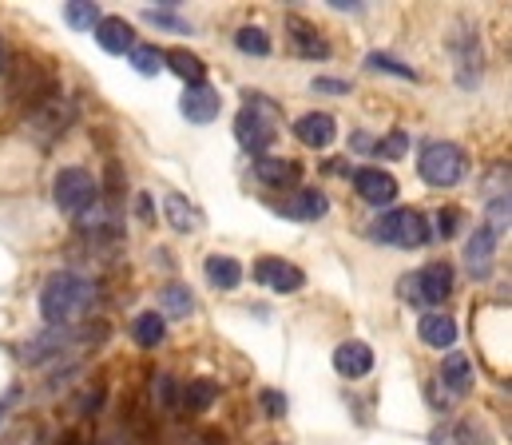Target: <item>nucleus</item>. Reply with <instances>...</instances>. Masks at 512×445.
Returning a JSON list of instances; mask_svg holds the SVG:
<instances>
[{
    "label": "nucleus",
    "mask_w": 512,
    "mask_h": 445,
    "mask_svg": "<svg viewBox=\"0 0 512 445\" xmlns=\"http://www.w3.org/2000/svg\"><path fill=\"white\" fill-rule=\"evenodd\" d=\"M255 279L266 283L270 291H278V295H294V291L306 287V275H302L294 263H286V259H258Z\"/></svg>",
    "instance_id": "nucleus-9"
},
{
    "label": "nucleus",
    "mask_w": 512,
    "mask_h": 445,
    "mask_svg": "<svg viewBox=\"0 0 512 445\" xmlns=\"http://www.w3.org/2000/svg\"><path fill=\"white\" fill-rule=\"evenodd\" d=\"M96 44L104 48V52H112V56H124L135 48V28H131L124 16H100V24H96Z\"/></svg>",
    "instance_id": "nucleus-17"
},
{
    "label": "nucleus",
    "mask_w": 512,
    "mask_h": 445,
    "mask_svg": "<svg viewBox=\"0 0 512 445\" xmlns=\"http://www.w3.org/2000/svg\"><path fill=\"white\" fill-rule=\"evenodd\" d=\"M131 338H135V346L155 350V346L167 338V318H163V314H155V310H143V314L131 322Z\"/></svg>",
    "instance_id": "nucleus-24"
},
{
    "label": "nucleus",
    "mask_w": 512,
    "mask_h": 445,
    "mask_svg": "<svg viewBox=\"0 0 512 445\" xmlns=\"http://www.w3.org/2000/svg\"><path fill=\"white\" fill-rule=\"evenodd\" d=\"M64 20L76 28V32H92L100 24V4L92 0H68L64 4Z\"/></svg>",
    "instance_id": "nucleus-28"
},
{
    "label": "nucleus",
    "mask_w": 512,
    "mask_h": 445,
    "mask_svg": "<svg viewBox=\"0 0 512 445\" xmlns=\"http://www.w3.org/2000/svg\"><path fill=\"white\" fill-rule=\"evenodd\" d=\"M354 191L370 207H393L397 203V179L385 167H358L354 171Z\"/></svg>",
    "instance_id": "nucleus-7"
},
{
    "label": "nucleus",
    "mask_w": 512,
    "mask_h": 445,
    "mask_svg": "<svg viewBox=\"0 0 512 445\" xmlns=\"http://www.w3.org/2000/svg\"><path fill=\"white\" fill-rule=\"evenodd\" d=\"M449 295H453V267L449 263H429L425 271H413L409 279H401V298L405 302L441 306Z\"/></svg>",
    "instance_id": "nucleus-6"
},
{
    "label": "nucleus",
    "mask_w": 512,
    "mask_h": 445,
    "mask_svg": "<svg viewBox=\"0 0 512 445\" xmlns=\"http://www.w3.org/2000/svg\"><path fill=\"white\" fill-rule=\"evenodd\" d=\"M183 394H179V402L191 410V414H203V410H211L215 402H219V382L215 378H191L187 386H179Z\"/></svg>",
    "instance_id": "nucleus-23"
},
{
    "label": "nucleus",
    "mask_w": 512,
    "mask_h": 445,
    "mask_svg": "<svg viewBox=\"0 0 512 445\" xmlns=\"http://www.w3.org/2000/svg\"><path fill=\"white\" fill-rule=\"evenodd\" d=\"M294 136L306 144V148L322 151L334 144V136H338V124H334V116L330 112H306V116H298L294 120Z\"/></svg>",
    "instance_id": "nucleus-12"
},
{
    "label": "nucleus",
    "mask_w": 512,
    "mask_h": 445,
    "mask_svg": "<svg viewBox=\"0 0 512 445\" xmlns=\"http://www.w3.org/2000/svg\"><path fill=\"white\" fill-rule=\"evenodd\" d=\"M433 235H441V239H453L457 235V227H461V215L453 211V207H445V211H437V219H433Z\"/></svg>",
    "instance_id": "nucleus-34"
},
{
    "label": "nucleus",
    "mask_w": 512,
    "mask_h": 445,
    "mask_svg": "<svg viewBox=\"0 0 512 445\" xmlns=\"http://www.w3.org/2000/svg\"><path fill=\"white\" fill-rule=\"evenodd\" d=\"M417 171L429 187H457L469 171V155L449 144V140H433L421 148V159H417Z\"/></svg>",
    "instance_id": "nucleus-3"
},
{
    "label": "nucleus",
    "mask_w": 512,
    "mask_h": 445,
    "mask_svg": "<svg viewBox=\"0 0 512 445\" xmlns=\"http://www.w3.org/2000/svg\"><path fill=\"white\" fill-rule=\"evenodd\" d=\"M374 239L389 243V247H401V251H417L433 239V231H429L421 211H389L374 223Z\"/></svg>",
    "instance_id": "nucleus-5"
},
{
    "label": "nucleus",
    "mask_w": 512,
    "mask_h": 445,
    "mask_svg": "<svg viewBox=\"0 0 512 445\" xmlns=\"http://www.w3.org/2000/svg\"><path fill=\"white\" fill-rule=\"evenodd\" d=\"M235 48L247 52V56H270V36L262 28H255V24H243L235 32Z\"/></svg>",
    "instance_id": "nucleus-29"
},
{
    "label": "nucleus",
    "mask_w": 512,
    "mask_h": 445,
    "mask_svg": "<svg viewBox=\"0 0 512 445\" xmlns=\"http://www.w3.org/2000/svg\"><path fill=\"white\" fill-rule=\"evenodd\" d=\"M493 263H497V235L489 227H477L465 243V271L473 283H485L493 275Z\"/></svg>",
    "instance_id": "nucleus-8"
},
{
    "label": "nucleus",
    "mask_w": 512,
    "mask_h": 445,
    "mask_svg": "<svg viewBox=\"0 0 512 445\" xmlns=\"http://www.w3.org/2000/svg\"><path fill=\"white\" fill-rule=\"evenodd\" d=\"M417 334H421L425 346H433V350H449V346L457 342V322H453L449 314H441V310H429V314H421Z\"/></svg>",
    "instance_id": "nucleus-19"
},
{
    "label": "nucleus",
    "mask_w": 512,
    "mask_h": 445,
    "mask_svg": "<svg viewBox=\"0 0 512 445\" xmlns=\"http://www.w3.org/2000/svg\"><path fill=\"white\" fill-rule=\"evenodd\" d=\"M159 306H163V318H167V314H171V318H187V314L195 310L191 287H183V283H167V287L159 291Z\"/></svg>",
    "instance_id": "nucleus-27"
},
{
    "label": "nucleus",
    "mask_w": 512,
    "mask_h": 445,
    "mask_svg": "<svg viewBox=\"0 0 512 445\" xmlns=\"http://www.w3.org/2000/svg\"><path fill=\"white\" fill-rule=\"evenodd\" d=\"M8 402H12V394H8V398H4V402H0V418H4V410H8Z\"/></svg>",
    "instance_id": "nucleus-39"
},
{
    "label": "nucleus",
    "mask_w": 512,
    "mask_h": 445,
    "mask_svg": "<svg viewBox=\"0 0 512 445\" xmlns=\"http://www.w3.org/2000/svg\"><path fill=\"white\" fill-rule=\"evenodd\" d=\"M429 442L433 445H481L485 442V434H477V430H473V422H469V418H461V422H445V426H437Z\"/></svg>",
    "instance_id": "nucleus-26"
},
{
    "label": "nucleus",
    "mask_w": 512,
    "mask_h": 445,
    "mask_svg": "<svg viewBox=\"0 0 512 445\" xmlns=\"http://www.w3.org/2000/svg\"><path fill=\"white\" fill-rule=\"evenodd\" d=\"M52 199H56L60 215L80 219L88 207L100 203V183H96L92 171H84V167H60L56 179H52Z\"/></svg>",
    "instance_id": "nucleus-4"
},
{
    "label": "nucleus",
    "mask_w": 512,
    "mask_h": 445,
    "mask_svg": "<svg viewBox=\"0 0 512 445\" xmlns=\"http://www.w3.org/2000/svg\"><path fill=\"white\" fill-rule=\"evenodd\" d=\"M171 8L175 4H151V8H143V20L155 24V28H167V32H191V24L183 16H175Z\"/></svg>",
    "instance_id": "nucleus-30"
},
{
    "label": "nucleus",
    "mask_w": 512,
    "mask_h": 445,
    "mask_svg": "<svg viewBox=\"0 0 512 445\" xmlns=\"http://www.w3.org/2000/svg\"><path fill=\"white\" fill-rule=\"evenodd\" d=\"M131 68H135L139 76H159V72H163V52H159L155 44H135V48H131Z\"/></svg>",
    "instance_id": "nucleus-31"
},
{
    "label": "nucleus",
    "mask_w": 512,
    "mask_h": 445,
    "mask_svg": "<svg viewBox=\"0 0 512 445\" xmlns=\"http://www.w3.org/2000/svg\"><path fill=\"white\" fill-rule=\"evenodd\" d=\"M68 342V330L64 326H48L44 334H36V338H28L24 346H20V362H48V358H56L60 354V346Z\"/></svg>",
    "instance_id": "nucleus-20"
},
{
    "label": "nucleus",
    "mask_w": 512,
    "mask_h": 445,
    "mask_svg": "<svg viewBox=\"0 0 512 445\" xmlns=\"http://www.w3.org/2000/svg\"><path fill=\"white\" fill-rule=\"evenodd\" d=\"M366 68H370V72H385V76H397V80H417V72H413L409 64H401V60H393V56H385V52H370V56H366Z\"/></svg>",
    "instance_id": "nucleus-32"
},
{
    "label": "nucleus",
    "mask_w": 512,
    "mask_h": 445,
    "mask_svg": "<svg viewBox=\"0 0 512 445\" xmlns=\"http://www.w3.org/2000/svg\"><path fill=\"white\" fill-rule=\"evenodd\" d=\"M203 271H207V283L219 291H235L243 283V263H235L231 255H211L203 263Z\"/></svg>",
    "instance_id": "nucleus-22"
},
{
    "label": "nucleus",
    "mask_w": 512,
    "mask_h": 445,
    "mask_svg": "<svg viewBox=\"0 0 512 445\" xmlns=\"http://www.w3.org/2000/svg\"><path fill=\"white\" fill-rule=\"evenodd\" d=\"M334 370L342 374V378H366L370 370H374V350H370V342H362V338H350V342H342L338 350H334Z\"/></svg>",
    "instance_id": "nucleus-11"
},
{
    "label": "nucleus",
    "mask_w": 512,
    "mask_h": 445,
    "mask_svg": "<svg viewBox=\"0 0 512 445\" xmlns=\"http://www.w3.org/2000/svg\"><path fill=\"white\" fill-rule=\"evenodd\" d=\"M326 211H330V203H326V195L314 191V187H302V191H294L290 199H282V215H286V219L314 223V219H322Z\"/></svg>",
    "instance_id": "nucleus-18"
},
{
    "label": "nucleus",
    "mask_w": 512,
    "mask_h": 445,
    "mask_svg": "<svg viewBox=\"0 0 512 445\" xmlns=\"http://www.w3.org/2000/svg\"><path fill=\"white\" fill-rule=\"evenodd\" d=\"M286 32H290V48L298 56H306V60H326L330 56V44L322 40V32L314 24H306L302 16H290L286 20Z\"/></svg>",
    "instance_id": "nucleus-13"
},
{
    "label": "nucleus",
    "mask_w": 512,
    "mask_h": 445,
    "mask_svg": "<svg viewBox=\"0 0 512 445\" xmlns=\"http://www.w3.org/2000/svg\"><path fill=\"white\" fill-rule=\"evenodd\" d=\"M235 136H239V148H247L251 155H266L278 136V108L266 96L247 92V108L235 116Z\"/></svg>",
    "instance_id": "nucleus-2"
},
{
    "label": "nucleus",
    "mask_w": 512,
    "mask_h": 445,
    "mask_svg": "<svg viewBox=\"0 0 512 445\" xmlns=\"http://www.w3.org/2000/svg\"><path fill=\"white\" fill-rule=\"evenodd\" d=\"M330 8H338V12H358V8H366L362 0H330Z\"/></svg>",
    "instance_id": "nucleus-38"
},
{
    "label": "nucleus",
    "mask_w": 512,
    "mask_h": 445,
    "mask_svg": "<svg viewBox=\"0 0 512 445\" xmlns=\"http://www.w3.org/2000/svg\"><path fill=\"white\" fill-rule=\"evenodd\" d=\"M441 382H445V390H453V394L473 390V358H469V354H449V358L441 362Z\"/></svg>",
    "instance_id": "nucleus-25"
},
{
    "label": "nucleus",
    "mask_w": 512,
    "mask_h": 445,
    "mask_svg": "<svg viewBox=\"0 0 512 445\" xmlns=\"http://www.w3.org/2000/svg\"><path fill=\"white\" fill-rule=\"evenodd\" d=\"M314 92H334V96H346V92H350V84H346V80H326V76H322V80H314Z\"/></svg>",
    "instance_id": "nucleus-35"
},
{
    "label": "nucleus",
    "mask_w": 512,
    "mask_h": 445,
    "mask_svg": "<svg viewBox=\"0 0 512 445\" xmlns=\"http://www.w3.org/2000/svg\"><path fill=\"white\" fill-rule=\"evenodd\" d=\"M405 148H409V136H405V132H393L389 140H378V144H374V155H378V159H397V155H405Z\"/></svg>",
    "instance_id": "nucleus-33"
},
{
    "label": "nucleus",
    "mask_w": 512,
    "mask_h": 445,
    "mask_svg": "<svg viewBox=\"0 0 512 445\" xmlns=\"http://www.w3.org/2000/svg\"><path fill=\"white\" fill-rule=\"evenodd\" d=\"M0 68H4V40H0Z\"/></svg>",
    "instance_id": "nucleus-41"
},
{
    "label": "nucleus",
    "mask_w": 512,
    "mask_h": 445,
    "mask_svg": "<svg viewBox=\"0 0 512 445\" xmlns=\"http://www.w3.org/2000/svg\"><path fill=\"white\" fill-rule=\"evenodd\" d=\"M92 298H96V287H92L88 279H80V275H72V271H60V275H52V279L44 283V291H40V314H44V322H52V326H68L72 318H80V314L92 306Z\"/></svg>",
    "instance_id": "nucleus-1"
},
{
    "label": "nucleus",
    "mask_w": 512,
    "mask_h": 445,
    "mask_svg": "<svg viewBox=\"0 0 512 445\" xmlns=\"http://www.w3.org/2000/svg\"><path fill=\"white\" fill-rule=\"evenodd\" d=\"M163 68H171L183 84H207V64H203L195 52H187V48L163 52Z\"/></svg>",
    "instance_id": "nucleus-21"
},
{
    "label": "nucleus",
    "mask_w": 512,
    "mask_h": 445,
    "mask_svg": "<svg viewBox=\"0 0 512 445\" xmlns=\"http://www.w3.org/2000/svg\"><path fill=\"white\" fill-rule=\"evenodd\" d=\"M179 108H183V116H187L191 124H211V120H219L223 100H219V92H215L211 84H187Z\"/></svg>",
    "instance_id": "nucleus-10"
},
{
    "label": "nucleus",
    "mask_w": 512,
    "mask_h": 445,
    "mask_svg": "<svg viewBox=\"0 0 512 445\" xmlns=\"http://www.w3.org/2000/svg\"><path fill=\"white\" fill-rule=\"evenodd\" d=\"M255 179L258 183H266V187H298L302 183V167L294 163V159H270V155H258L255 159Z\"/></svg>",
    "instance_id": "nucleus-16"
},
{
    "label": "nucleus",
    "mask_w": 512,
    "mask_h": 445,
    "mask_svg": "<svg viewBox=\"0 0 512 445\" xmlns=\"http://www.w3.org/2000/svg\"><path fill=\"white\" fill-rule=\"evenodd\" d=\"M64 445H76V434H68V438H64Z\"/></svg>",
    "instance_id": "nucleus-40"
},
{
    "label": "nucleus",
    "mask_w": 512,
    "mask_h": 445,
    "mask_svg": "<svg viewBox=\"0 0 512 445\" xmlns=\"http://www.w3.org/2000/svg\"><path fill=\"white\" fill-rule=\"evenodd\" d=\"M163 215H167V223H171L179 235H199V231H203V211H199L187 195H179V191L163 195Z\"/></svg>",
    "instance_id": "nucleus-15"
},
{
    "label": "nucleus",
    "mask_w": 512,
    "mask_h": 445,
    "mask_svg": "<svg viewBox=\"0 0 512 445\" xmlns=\"http://www.w3.org/2000/svg\"><path fill=\"white\" fill-rule=\"evenodd\" d=\"M175 390H179V386H175V382H171V378L163 374V378H159V402H167V406H175V402H179V394H175Z\"/></svg>",
    "instance_id": "nucleus-36"
},
{
    "label": "nucleus",
    "mask_w": 512,
    "mask_h": 445,
    "mask_svg": "<svg viewBox=\"0 0 512 445\" xmlns=\"http://www.w3.org/2000/svg\"><path fill=\"white\" fill-rule=\"evenodd\" d=\"M453 56H457V80H461V88L481 84V68H485V60H481L477 32H465L461 40H453Z\"/></svg>",
    "instance_id": "nucleus-14"
},
{
    "label": "nucleus",
    "mask_w": 512,
    "mask_h": 445,
    "mask_svg": "<svg viewBox=\"0 0 512 445\" xmlns=\"http://www.w3.org/2000/svg\"><path fill=\"white\" fill-rule=\"evenodd\" d=\"M262 402H266V410L278 418V414H286V398H278V394H262Z\"/></svg>",
    "instance_id": "nucleus-37"
}]
</instances>
